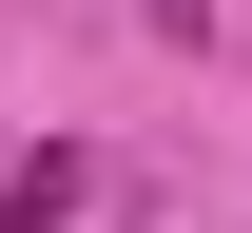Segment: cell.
<instances>
[{"label": "cell", "instance_id": "obj_1", "mask_svg": "<svg viewBox=\"0 0 252 233\" xmlns=\"http://www.w3.org/2000/svg\"><path fill=\"white\" fill-rule=\"evenodd\" d=\"M97 195H117V156H78V136H59L39 175H0V233H78Z\"/></svg>", "mask_w": 252, "mask_h": 233}]
</instances>
